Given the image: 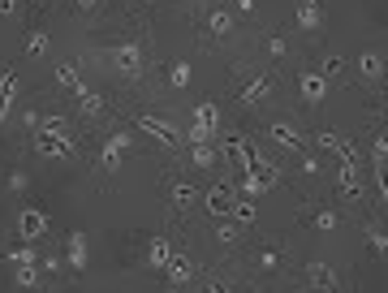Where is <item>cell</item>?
I'll use <instances>...</instances> for the list:
<instances>
[{
    "instance_id": "obj_1",
    "label": "cell",
    "mask_w": 388,
    "mask_h": 293,
    "mask_svg": "<svg viewBox=\"0 0 388 293\" xmlns=\"http://www.w3.org/2000/svg\"><path fill=\"white\" fill-rule=\"evenodd\" d=\"M277 182H281V169H272L268 160H263V155L255 151V164H250L246 173H241V190H237V194H246V199H255V194L272 190Z\"/></svg>"
},
{
    "instance_id": "obj_2",
    "label": "cell",
    "mask_w": 388,
    "mask_h": 293,
    "mask_svg": "<svg viewBox=\"0 0 388 293\" xmlns=\"http://www.w3.org/2000/svg\"><path fill=\"white\" fill-rule=\"evenodd\" d=\"M104 61H108L121 78H129V83L142 74V47H138V43H112V47H104Z\"/></svg>"
},
{
    "instance_id": "obj_3",
    "label": "cell",
    "mask_w": 388,
    "mask_h": 293,
    "mask_svg": "<svg viewBox=\"0 0 388 293\" xmlns=\"http://www.w3.org/2000/svg\"><path fill=\"white\" fill-rule=\"evenodd\" d=\"M35 151L47 155V160H74V138H69V129H39L35 134Z\"/></svg>"
},
{
    "instance_id": "obj_4",
    "label": "cell",
    "mask_w": 388,
    "mask_h": 293,
    "mask_svg": "<svg viewBox=\"0 0 388 293\" xmlns=\"http://www.w3.org/2000/svg\"><path fill=\"white\" fill-rule=\"evenodd\" d=\"M216 125H220V108L216 104H199L190 112V142H212Z\"/></svg>"
},
{
    "instance_id": "obj_5",
    "label": "cell",
    "mask_w": 388,
    "mask_h": 293,
    "mask_svg": "<svg viewBox=\"0 0 388 293\" xmlns=\"http://www.w3.org/2000/svg\"><path fill=\"white\" fill-rule=\"evenodd\" d=\"M125 151H129V134L125 129H117L104 146H100V169L112 177V173H121V164H125Z\"/></svg>"
},
{
    "instance_id": "obj_6",
    "label": "cell",
    "mask_w": 388,
    "mask_h": 293,
    "mask_svg": "<svg viewBox=\"0 0 388 293\" xmlns=\"http://www.w3.org/2000/svg\"><path fill=\"white\" fill-rule=\"evenodd\" d=\"M203 203H207V216H229L233 203H237V186L233 182H216L203 194Z\"/></svg>"
},
{
    "instance_id": "obj_7",
    "label": "cell",
    "mask_w": 388,
    "mask_h": 293,
    "mask_svg": "<svg viewBox=\"0 0 388 293\" xmlns=\"http://www.w3.org/2000/svg\"><path fill=\"white\" fill-rule=\"evenodd\" d=\"M220 155H229L233 164L246 173L250 164H255V142L246 138V134H224V142H220Z\"/></svg>"
},
{
    "instance_id": "obj_8",
    "label": "cell",
    "mask_w": 388,
    "mask_h": 293,
    "mask_svg": "<svg viewBox=\"0 0 388 293\" xmlns=\"http://www.w3.org/2000/svg\"><path fill=\"white\" fill-rule=\"evenodd\" d=\"M134 125L142 129V134H151L160 146H177V129L169 125V121H160V117H151V112H138L134 117Z\"/></svg>"
},
{
    "instance_id": "obj_9",
    "label": "cell",
    "mask_w": 388,
    "mask_h": 293,
    "mask_svg": "<svg viewBox=\"0 0 388 293\" xmlns=\"http://www.w3.org/2000/svg\"><path fill=\"white\" fill-rule=\"evenodd\" d=\"M47 233V216L39 207H26V211H18V237L22 241H35V237H43Z\"/></svg>"
},
{
    "instance_id": "obj_10",
    "label": "cell",
    "mask_w": 388,
    "mask_h": 293,
    "mask_svg": "<svg viewBox=\"0 0 388 293\" xmlns=\"http://www.w3.org/2000/svg\"><path fill=\"white\" fill-rule=\"evenodd\" d=\"M272 87H277V78L259 74V78H250V83L241 87V91H237V104H246V108H255V104H263L268 95H272Z\"/></svg>"
},
{
    "instance_id": "obj_11",
    "label": "cell",
    "mask_w": 388,
    "mask_h": 293,
    "mask_svg": "<svg viewBox=\"0 0 388 293\" xmlns=\"http://www.w3.org/2000/svg\"><path fill=\"white\" fill-rule=\"evenodd\" d=\"M65 263H69L74 272H87V233L74 229L69 237H65Z\"/></svg>"
},
{
    "instance_id": "obj_12",
    "label": "cell",
    "mask_w": 388,
    "mask_h": 293,
    "mask_svg": "<svg viewBox=\"0 0 388 293\" xmlns=\"http://www.w3.org/2000/svg\"><path fill=\"white\" fill-rule=\"evenodd\" d=\"M164 276L173 281V289H177V285H190V276H194V263H190V259H186L182 250H173V254H169V263H164Z\"/></svg>"
},
{
    "instance_id": "obj_13",
    "label": "cell",
    "mask_w": 388,
    "mask_h": 293,
    "mask_svg": "<svg viewBox=\"0 0 388 293\" xmlns=\"http://www.w3.org/2000/svg\"><path fill=\"white\" fill-rule=\"evenodd\" d=\"M306 281H311L315 293H336V276L328 263H306Z\"/></svg>"
},
{
    "instance_id": "obj_14",
    "label": "cell",
    "mask_w": 388,
    "mask_h": 293,
    "mask_svg": "<svg viewBox=\"0 0 388 293\" xmlns=\"http://www.w3.org/2000/svg\"><path fill=\"white\" fill-rule=\"evenodd\" d=\"M74 100H78V112H83V117H104V112H108V100L100 91H91V87H83Z\"/></svg>"
},
{
    "instance_id": "obj_15",
    "label": "cell",
    "mask_w": 388,
    "mask_h": 293,
    "mask_svg": "<svg viewBox=\"0 0 388 293\" xmlns=\"http://www.w3.org/2000/svg\"><path fill=\"white\" fill-rule=\"evenodd\" d=\"M323 91H328V78L323 74H298V95L302 100H323Z\"/></svg>"
},
{
    "instance_id": "obj_16",
    "label": "cell",
    "mask_w": 388,
    "mask_h": 293,
    "mask_svg": "<svg viewBox=\"0 0 388 293\" xmlns=\"http://www.w3.org/2000/svg\"><path fill=\"white\" fill-rule=\"evenodd\" d=\"M190 160H194V169H212L220 160V146L216 142H190Z\"/></svg>"
},
{
    "instance_id": "obj_17",
    "label": "cell",
    "mask_w": 388,
    "mask_h": 293,
    "mask_svg": "<svg viewBox=\"0 0 388 293\" xmlns=\"http://www.w3.org/2000/svg\"><path fill=\"white\" fill-rule=\"evenodd\" d=\"M294 22H298L302 30H315V26L323 22V13H319V0H302V5L294 9Z\"/></svg>"
},
{
    "instance_id": "obj_18",
    "label": "cell",
    "mask_w": 388,
    "mask_h": 293,
    "mask_svg": "<svg viewBox=\"0 0 388 293\" xmlns=\"http://www.w3.org/2000/svg\"><path fill=\"white\" fill-rule=\"evenodd\" d=\"M5 259H9V268H26V263H39V250H35V241H22V246L5 250Z\"/></svg>"
},
{
    "instance_id": "obj_19",
    "label": "cell",
    "mask_w": 388,
    "mask_h": 293,
    "mask_svg": "<svg viewBox=\"0 0 388 293\" xmlns=\"http://www.w3.org/2000/svg\"><path fill=\"white\" fill-rule=\"evenodd\" d=\"M229 216H233V224H241V229H250V224H255V216H259V211H255V199H246V194H237V203H233V211H229Z\"/></svg>"
},
{
    "instance_id": "obj_20",
    "label": "cell",
    "mask_w": 388,
    "mask_h": 293,
    "mask_svg": "<svg viewBox=\"0 0 388 293\" xmlns=\"http://www.w3.org/2000/svg\"><path fill=\"white\" fill-rule=\"evenodd\" d=\"M13 95H18V78H13L9 69L0 74V121L9 117V108H13Z\"/></svg>"
},
{
    "instance_id": "obj_21",
    "label": "cell",
    "mask_w": 388,
    "mask_h": 293,
    "mask_svg": "<svg viewBox=\"0 0 388 293\" xmlns=\"http://www.w3.org/2000/svg\"><path fill=\"white\" fill-rule=\"evenodd\" d=\"M233 9H212V13H207V30H212V35H229V30H233Z\"/></svg>"
},
{
    "instance_id": "obj_22",
    "label": "cell",
    "mask_w": 388,
    "mask_h": 293,
    "mask_svg": "<svg viewBox=\"0 0 388 293\" xmlns=\"http://www.w3.org/2000/svg\"><path fill=\"white\" fill-rule=\"evenodd\" d=\"M56 87H65V91H69V95H78V91H83L87 83H83V78H78V69H74V65H56Z\"/></svg>"
},
{
    "instance_id": "obj_23",
    "label": "cell",
    "mask_w": 388,
    "mask_h": 293,
    "mask_svg": "<svg viewBox=\"0 0 388 293\" xmlns=\"http://www.w3.org/2000/svg\"><path fill=\"white\" fill-rule=\"evenodd\" d=\"M272 138H277L285 151H302V134H298L294 125H281V121H277V125H272Z\"/></svg>"
},
{
    "instance_id": "obj_24",
    "label": "cell",
    "mask_w": 388,
    "mask_h": 293,
    "mask_svg": "<svg viewBox=\"0 0 388 293\" xmlns=\"http://www.w3.org/2000/svg\"><path fill=\"white\" fill-rule=\"evenodd\" d=\"M169 254H173V241H169V237H151V241H147V259H151V268H164V263H169Z\"/></svg>"
},
{
    "instance_id": "obj_25",
    "label": "cell",
    "mask_w": 388,
    "mask_h": 293,
    "mask_svg": "<svg viewBox=\"0 0 388 293\" xmlns=\"http://www.w3.org/2000/svg\"><path fill=\"white\" fill-rule=\"evenodd\" d=\"M190 74H194V69H190V61H173V65H169V87H173V91L190 87Z\"/></svg>"
},
{
    "instance_id": "obj_26",
    "label": "cell",
    "mask_w": 388,
    "mask_h": 293,
    "mask_svg": "<svg viewBox=\"0 0 388 293\" xmlns=\"http://www.w3.org/2000/svg\"><path fill=\"white\" fill-rule=\"evenodd\" d=\"M173 199H177V207H190L194 199H199V186H190V182H173Z\"/></svg>"
},
{
    "instance_id": "obj_27",
    "label": "cell",
    "mask_w": 388,
    "mask_h": 293,
    "mask_svg": "<svg viewBox=\"0 0 388 293\" xmlns=\"http://www.w3.org/2000/svg\"><path fill=\"white\" fill-rule=\"evenodd\" d=\"M22 52H26V56H43V52H47V35H43V30H30L26 43H22Z\"/></svg>"
},
{
    "instance_id": "obj_28",
    "label": "cell",
    "mask_w": 388,
    "mask_h": 293,
    "mask_svg": "<svg viewBox=\"0 0 388 293\" xmlns=\"http://www.w3.org/2000/svg\"><path fill=\"white\" fill-rule=\"evenodd\" d=\"M358 69H363L367 78H376V83H380V78H384V61H380L376 52H363V61H358Z\"/></svg>"
},
{
    "instance_id": "obj_29",
    "label": "cell",
    "mask_w": 388,
    "mask_h": 293,
    "mask_svg": "<svg viewBox=\"0 0 388 293\" xmlns=\"http://www.w3.org/2000/svg\"><path fill=\"white\" fill-rule=\"evenodd\" d=\"M216 241H220V246H237V241H241V224H220Z\"/></svg>"
},
{
    "instance_id": "obj_30",
    "label": "cell",
    "mask_w": 388,
    "mask_h": 293,
    "mask_svg": "<svg viewBox=\"0 0 388 293\" xmlns=\"http://www.w3.org/2000/svg\"><path fill=\"white\" fill-rule=\"evenodd\" d=\"M13 281H18L22 289H35V281H39V276H35V263H26V268H13Z\"/></svg>"
},
{
    "instance_id": "obj_31",
    "label": "cell",
    "mask_w": 388,
    "mask_h": 293,
    "mask_svg": "<svg viewBox=\"0 0 388 293\" xmlns=\"http://www.w3.org/2000/svg\"><path fill=\"white\" fill-rule=\"evenodd\" d=\"M367 246L376 250V254H384V250H388V237H384L380 229H371V224H367Z\"/></svg>"
},
{
    "instance_id": "obj_32",
    "label": "cell",
    "mask_w": 388,
    "mask_h": 293,
    "mask_svg": "<svg viewBox=\"0 0 388 293\" xmlns=\"http://www.w3.org/2000/svg\"><path fill=\"white\" fill-rule=\"evenodd\" d=\"M315 229L332 233V229H336V211H328V207H323V211H315Z\"/></svg>"
},
{
    "instance_id": "obj_33",
    "label": "cell",
    "mask_w": 388,
    "mask_h": 293,
    "mask_svg": "<svg viewBox=\"0 0 388 293\" xmlns=\"http://www.w3.org/2000/svg\"><path fill=\"white\" fill-rule=\"evenodd\" d=\"M371 160H376V169H380L384 160H388V134H380L376 142H371Z\"/></svg>"
},
{
    "instance_id": "obj_34",
    "label": "cell",
    "mask_w": 388,
    "mask_h": 293,
    "mask_svg": "<svg viewBox=\"0 0 388 293\" xmlns=\"http://www.w3.org/2000/svg\"><path fill=\"white\" fill-rule=\"evenodd\" d=\"M259 263H263V268H277L281 263V250L277 246H263V250H259Z\"/></svg>"
},
{
    "instance_id": "obj_35",
    "label": "cell",
    "mask_w": 388,
    "mask_h": 293,
    "mask_svg": "<svg viewBox=\"0 0 388 293\" xmlns=\"http://www.w3.org/2000/svg\"><path fill=\"white\" fill-rule=\"evenodd\" d=\"M285 52H289V43H285L281 35H272V39H268V56H277V61H281Z\"/></svg>"
},
{
    "instance_id": "obj_36",
    "label": "cell",
    "mask_w": 388,
    "mask_h": 293,
    "mask_svg": "<svg viewBox=\"0 0 388 293\" xmlns=\"http://www.w3.org/2000/svg\"><path fill=\"white\" fill-rule=\"evenodd\" d=\"M237 13H255V0H233V18Z\"/></svg>"
},
{
    "instance_id": "obj_37",
    "label": "cell",
    "mask_w": 388,
    "mask_h": 293,
    "mask_svg": "<svg viewBox=\"0 0 388 293\" xmlns=\"http://www.w3.org/2000/svg\"><path fill=\"white\" fill-rule=\"evenodd\" d=\"M323 74H341V56H328V61H323Z\"/></svg>"
},
{
    "instance_id": "obj_38",
    "label": "cell",
    "mask_w": 388,
    "mask_h": 293,
    "mask_svg": "<svg viewBox=\"0 0 388 293\" xmlns=\"http://www.w3.org/2000/svg\"><path fill=\"white\" fill-rule=\"evenodd\" d=\"M203 289H207V293H233V289H224V285H216V281H207Z\"/></svg>"
},
{
    "instance_id": "obj_39",
    "label": "cell",
    "mask_w": 388,
    "mask_h": 293,
    "mask_svg": "<svg viewBox=\"0 0 388 293\" xmlns=\"http://www.w3.org/2000/svg\"><path fill=\"white\" fill-rule=\"evenodd\" d=\"M74 5H78V9H83V13H91L95 5H100V0H74Z\"/></svg>"
},
{
    "instance_id": "obj_40",
    "label": "cell",
    "mask_w": 388,
    "mask_h": 293,
    "mask_svg": "<svg viewBox=\"0 0 388 293\" xmlns=\"http://www.w3.org/2000/svg\"><path fill=\"white\" fill-rule=\"evenodd\" d=\"M0 13H13V5H9V0H0Z\"/></svg>"
},
{
    "instance_id": "obj_41",
    "label": "cell",
    "mask_w": 388,
    "mask_h": 293,
    "mask_svg": "<svg viewBox=\"0 0 388 293\" xmlns=\"http://www.w3.org/2000/svg\"><path fill=\"white\" fill-rule=\"evenodd\" d=\"M9 5H13V9H18V5H22V0H9Z\"/></svg>"
},
{
    "instance_id": "obj_42",
    "label": "cell",
    "mask_w": 388,
    "mask_h": 293,
    "mask_svg": "<svg viewBox=\"0 0 388 293\" xmlns=\"http://www.w3.org/2000/svg\"><path fill=\"white\" fill-rule=\"evenodd\" d=\"M384 108H388V100H384Z\"/></svg>"
},
{
    "instance_id": "obj_43",
    "label": "cell",
    "mask_w": 388,
    "mask_h": 293,
    "mask_svg": "<svg viewBox=\"0 0 388 293\" xmlns=\"http://www.w3.org/2000/svg\"><path fill=\"white\" fill-rule=\"evenodd\" d=\"M169 293H177V289H169Z\"/></svg>"
},
{
    "instance_id": "obj_44",
    "label": "cell",
    "mask_w": 388,
    "mask_h": 293,
    "mask_svg": "<svg viewBox=\"0 0 388 293\" xmlns=\"http://www.w3.org/2000/svg\"><path fill=\"white\" fill-rule=\"evenodd\" d=\"M0 74H5V69H0Z\"/></svg>"
}]
</instances>
